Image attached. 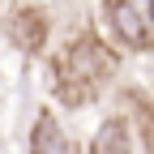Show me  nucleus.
<instances>
[{
  "instance_id": "obj_1",
  "label": "nucleus",
  "mask_w": 154,
  "mask_h": 154,
  "mask_svg": "<svg viewBox=\"0 0 154 154\" xmlns=\"http://www.w3.org/2000/svg\"><path fill=\"white\" fill-rule=\"evenodd\" d=\"M116 73H120V56L99 34H77L51 60V86L64 107H86L107 90V82Z\"/></svg>"
},
{
  "instance_id": "obj_5",
  "label": "nucleus",
  "mask_w": 154,
  "mask_h": 154,
  "mask_svg": "<svg viewBox=\"0 0 154 154\" xmlns=\"http://www.w3.org/2000/svg\"><path fill=\"white\" fill-rule=\"evenodd\" d=\"M90 154H133V124L124 116H107L90 137Z\"/></svg>"
},
{
  "instance_id": "obj_4",
  "label": "nucleus",
  "mask_w": 154,
  "mask_h": 154,
  "mask_svg": "<svg viewBox=\"0 0 154 154\" xmlns=\"http://www.w3.org/2000/svg\"><path fill=\"white\" fill-rule=\"evenodd\" d=\"M30 154H82V150H77V141L64 133V124L51 111H38L34 128H30Z\"/></svg>"
},
{
  "instance_id": "obj_6",
  "label": "nucleus",
  "mask_w": 154,
  "mask_h": 154,
  "mask_svg": "<svg viewBox=\"0 0 154 154\" xmlns=\"http://www.w3.org/2000/svg\"><path fill=\"white\" fill-rule=\"evenodd\" d=\"M150 5H154V0H150Z\"/></svg>"
},
{
  "instance_id": "obj_3",
  "label": "nucleus",
  "mask_w": 154,
  "mask_h": 154,
  "mask_svg": "<svg viewBox=\"0 0 154 154\" xmlns=\"http://www.w3.org/2000/svg\"><path fill=\"white\" fill-rule=\"evenodd\" d=\"M9 43L26 56H38L43 43H47V13L34 9V5H22L9 17Z\"/></svg>"
},
{
  "instance_id": "obj_2",
  "label": "nucleus",
  "mask_w": 154,
  "mask_h": 154,
  "mask_svg": "<svg viewBox=\"0 0 154 154\" xmlns=\"http://www.w3.org/2000/svg\"><path fill=\"white\" fill-rule=\"evenodd\" d=\"M103 22L111 26V34L124 47H154V17L141 0H103Z\"/></svg>"
}]
</instances>
